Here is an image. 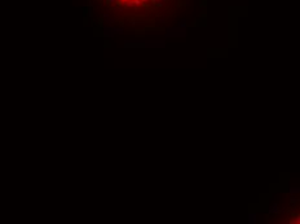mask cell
Here are the masks:
<instances>
[{"instance_id":"1","label":"cell","mask_w":300,"mask_h":224,"mask_svg":"<svg viewBox=\"0 0 300 224\" xmlns=\"http://www.w3.org/2000/svg\"><path fill=\"white\" fill-rule=\"evenodd\" d=\"M296 222H298V223H300V216H298V218H296Z\"/></svg>"}]
</instances>
